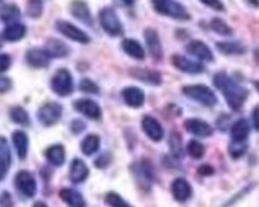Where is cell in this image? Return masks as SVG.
Wrapping results in <instances>:
<instances>
[{
    "label": "cell",
    "instance_id": "cell-1",
    "mask_svg": "<svg viewBox=\"0 0 259 207\" xmlns=\"http://www.w3.org/2000/svg\"><path fill=\"white\" fill-rule=\"evenodd\" d=\"M213 83L221 91L223 96L226 97V102L232 110H240L245 100L248 99V89L235 83L228 74L218 72L213 77Z\"/></svg>",
    "mask_w": 259,
    "mask_h": 207
},
{
    "label": "cell",
    "instance_id": "cell-2",
    "mask_svg": "<svg viewBox=\"0 0 259 207\" xmlns=\"http://www.w3.org/2000/svg\"><path fill=\"white\" fill-rule=\"evenodd\" d=\"M153 8L164 16L174 18L178 21H188L191 19L189 13L183 5H180L175 0H151Z\"/></svg>",
    "mask_w": 259,
    "mask_h": 207
},
{
    "label": "cell",
    "instance_id": "cell-3",
    "mask_svg": "<svg viewBox=\"0 0 259 207\" xmlns=\"http://www.w3.org/2000/svg\"><path fill=\"white\" fill-rule=\"evenodd\" d=\"M183 94L189 99H194L197 102H200L202 106L207 107H213L218 104V97L213 91L205 86V85H188L183 86Z\"/></svg>",
    "mask_w": 259,
    "mask_h": 207
},
{
    "label": "cell",
    "instance_id": "cell-4",
    "mask_svg": "<svg viewBox=\"0 0 259 207\" xmlns=\"http://www.w3.org/2000/svg\"><path fill=\"white\" fill-rule=\"evenodd\" d=\"M51 88L54 93L61 97L70 96L73 91V80H72L70 72L67 71V68H61V71L56 72L51 80Z\"/></svg>",
    "mask_w": 259,
    "mask_h": 207
},
{
    "label": "cell",
    "instance_id": "cell-5",
    "mask_svg": "<svg viewBox=\"0 0 259 207\" xmlns=\"http://www.w3.org/2000/svg\"><path fill=\"white\" fill-rule=\"evenodd\" d=\"M61 115H62V107L59 104L56 102H47L38 109L37 112V117L38 121L43 126H53L61 120Z\"/></svg>",
    "mask_w": 259,
    "mask_h": 207
},
{
    "label": "cell",
    "instance_id": "cell-6",
    "mask_svg": "<svg viewBox=\"0 0 259 207\" xmlns=\"http://www.w3.org/2000/svg\"><path fill=\"white\" fill-rule=\"evenodd\" d=\"M100 26L104 27V30L110 36H121L122 33V26L115 13L113 8H104L99 15Z\"/></svg>",
    "mask_w": 259,
    "mask_h": 207
},
{
    "label": "cell",
    "instance_id": "cell-7",
    "mask_svg": "<svg viewBox=\"0 0 259 207\" xmlns=\"http://www.w3.org/2000/svg\"><path fill=\"white\" fill-rule=\"evenodd\" d=\"M15 187L19 193L24 194L26 198H33L37 193V182L33 176L27 170H19L15 177Z\"/></svg>",
    "mask_w": 259,
    "mask_h": 207
},
{
    "label": "cell",
    "instance_id": "cell-8",
    "mask_svg": "<svg viewBox=\"0 0 259 207\" xmlns=\"http://www.w3.org/2000/svg\"><path fill=\"white\" fill-rule=\"evenodd\" d=\"M56 27H58V30L70 40H75L78 43H89L91 42V39H89V36L86 32H83L80 27H76L67 21H58L56 22Z\"/></svg>",
    "mask_w": 259,
    "mask_h": 207
},
{
    "label": "cell",
    "instance_id": "cell-9",
    "mask_svg": "<svg viewBox=\"0 0 259 207\" xmlns=\"http://www.w3.org/2000/svg\"><path fill=\"white\" fill-rule=\"evenodd\" d=\"M142 129H143V132L148 135L153 142H161L162 141V137H164L162 126H161V123L157 121L156 118L150 117V115L143 117V120H142Z\"/></svg>",
    "mask_w": 259,
    "mask_h": 207
},
{
    "label": "cell",
    "instance_id": "cell-10",
    "mask_svg": "<svg viewBox=\"0 0 259 207\" xmlns=\"http://www.w3.org/2000/svg\"><path fill=\"white\" fill-rule=\"evenodd\" d=\"M75 109L80 113H83L84 117L91 118V120H100V118H102V110H100V107L91 99H78V100H75Z\"/></svg>",
    "mask_w": 259,
    "mask_h": 207
},
{
    "label": "cell",
    "instance_id": "cell-11",
    "mask_svg": "<svg viewBox=\"0 0 259 207\" xmlns=\"http://www.w3.org/2000/svg\"><path fill=\"white\" fill-rule=\"evenodd\" d=\"M172 64L178 68V71L182 72H186V74H202L205 71V67L202 65L200 62H196V61H191L185 56H172Z\"/></svg>",
    "mask_w": 259,
    "mask_h": 207
},
{
    "label": "cell",
    "instance_id": "cell-12",
    "mask_svg": "<svg viewBox=\"0 0 259 207\" xmlns=\"http://www.w3.org/2000/svg\"><path fill=\"white\" fill-rule=\"evenodd\" d=\"M172 194H174V198L178 201V202H186L191 196H193V188H191L189 185V182L183 177H180V179H175L174 183H172Z\"/></svg>",
    "mask_w": 259,
    "mask_h": 207
},
{
    "label": "cell",
    "instance_id": "cell-13",
    "mask_svg": "<svg viewBox=\"0 0 259 207\" xmlns=\"http://www.w3.org/2000/svg\"><path fill=\"white\" fill-rule=\"evenodd\" d=\"M51 61V56L47 53V50L41 48H32L26 53V62L33 68L47 67Z\"/></svg>",
    "mask_w": 259,
    "mask_h": 207
},
{
    "label": "cell",
    "instance_id": "cell-14",
    "mask_svg": "<svg viewBox=\"0 0 259 207\" xmlns=\"http://www.w3.org/2000/svg\"><path fill=\"white\" fill-rule=\"evenodd\" d=\"M186 51L189 54H193L194 57H197L199 61H204V62H213V59H215V57H213L211 50L207 47L205 43H202L199 40H194V42L188 43Z\"/></svg>",
    "mask_w": 259,
    "mask_h": 207
},
{
    "label": "cell",
    "instance_id": "cell-15",
    "mask_svg": "<svg viewBox=\"0 0 259 207\" xmlns=\"http://www.w3.org/2000/svg\"><path fill=\"white\" fill-rule=\"evenodd\" d=\"M145 40H146V47H148V51L153 56V59L159 61L162 57V47H161V40H159V36H157V32L154 29H146Z\"/></svg>",
    "mask_w": 259,
    "mask_h": 207
},
{
    "label": "cell",
    "instance_id": "cell-16",
    "mask_svg": "<svg viewBox=\"0 0 259 207\" xmlns=\"http://www.w3.org/2000/svg\"><path fill=\"white\" fill-rule=\"evenodd\" d=\"M185 128L188 132L194 134L197 137H210L213 134V129L211 126L205 121L202 120H197V118H189L185 121Z\"/></svg>",
    "mask_w": 259,
    "mask_h": 207
},
{
    "label": "cell",
    "instance_id": "cell-17",
    "mask_svg": "<svg viewBox=\"0 0 259 207\" xmlns=\"http://www.w3.org/2000/svg\"><path fill=\"white\" fill-rule=\"evenodd\" d=\"M122 99L132 109H140L145 104V93L140 88L129 86L122 89Z\"/></svg>",
    "mask_w": 259,
    "mask_h": 207
},
{
    "label": "cell",
    "instance_id": "cell-18",
    "mask_svg": "<svg viewBox=\"0 0 259 207\" xmlns=\"http://www.w3.org/2000/svg\"><path fill=\"white\" fill-rule=\"evenodd\" d=\"M132 77H135L137 80H142V82L148 83V85H161V74L156 71H146V68H132L129 72Z\"/></svg>",
    "mask_w": 259,
    "mask_h": 207
},
{
    "label": "cell",
    "instance_id": "cell-19",
    "mask_svg": "<svg viewBox=\"0 0 259 207\" xmlns=\"http://www.w3.org/2000/svg\"><path fill=\"white\" fill-rule=\"evenodd\" d=\"M70 11L75 18H78L80 21H83L84 24L93 26V18H91V11H89V7L81 2V0H75L70 5Z\"/></svg>",
    "mask_w": 259,
    "mask_h": 207
},
{
    "label": "cell",
    "instance_id": "cell-20",
    "mask_svg": "<svg viewBox=\"0 0 259 207\" xmlns=\"http://www.w3.org/2000/svg\"><path fill=\"white\" fill-rule=\"evenodd\" d=\"M59 196L61 199L69 204L70 207H86V201L84 198L81 196V193H78L76 190H72V188H62L59 191Z\"/></svg>",
    "mask_w": 259,
    "mask_h": 207
},
{
    "label": "cell",
    "instance_id": "cell-21",
    "mask_svg": "<svg viewBox=\"0 0 259 207\" xmlns=\"http://www.w3.org/2000/svg\"><path fill=\"white\" fill-rule=\"evenodd\" d=\"M248 135H250V124L246 120H239L232 124L231 137L234 142H246Z\"/></svg>",
    "mask_w": 259,
    "mask_h": 207
},
{
    "label": "cell",
    "instance_id": "cell-22",
    "mask_svg": "<svg viewBox=\"0 0 259 207\" xmlns=\"http://www.w3.org/2000/svg\"><path fill=\"white\" fill-rule=\"evenodd\" d=\"M88 176H89L88 166L83 163L81 159H78V158L73 159L72 164H70V179H72V182L81 183V182H84L88 179Z\"/></svg>",
    "mask_w": 259,
    "mask_h": 207
},
{
    "label": "cell",
    "instance_id": "cell-23",
    "mask_svg": "<svg viewBox=\"0 0 259 207\" xmlns=\"http://www.w3.org/2000/svg\"><path fill=\"white\" fill-rule=\"evenodd\" d=\"M24 36H26V26L24 24H18V22L8 24L2 32V39L7 40V42H18Z\"/></svg>",
    "mask_w": 259,
    "mask_h": 207
},
{
    "label": "cell",
    "instance_id": "cell-24",
    "mask_svg": "<svg viewBox=\"0 0 259 207\" xmlns=\"http://www.w3.org/2000/svg\"><path fill=\"white\" fill-rule=\"evenodd\" d=\"M13 145L16 148V153H18L19 159H26L27 150H29V139L24 131L13 132Z\"/></svg>",
    "mask_w": 259,
    "mask_h": 207
},
{
    "label": "cell",
    "instance_id": "cell-25",
    "mask_svg": "<svg viewBox=\"0 0 259 207\" xmlns=\"http://www.w3.org/2000/svg\"><path fill=\"white\" fill-rule=\"evenodd\" d=\"M45 156L53 166H62L65 161V150L62 145H51L50 148H47Z\"/></svg>",
    "mask_w": 259,
    "mask_h": 207
},
{
    "label": "cell",
    "instance_id": "cell-26",
    "mask_svg": "<svg viewBox=\"0 0 259 207\" xmlns=\"http://www.w3.org/2000/svg\"><path fill=\"white\" fill-rule=\"evenodd\" d=\"M10 163H11V156H10L7 141L4 137H0V180H4V177L7 176Z\"/></svg>",
    "mask_w": 259,
    "mask_h": 207
},
{
    "label": "cell",
    "instance_id": "cell-27",
    "mask_svg": "<svg viewBox=\"0 0 259 207\" xmlns=\"http://www.w3.org/2000/svg\"><path fill=\"white\" fill-rule=\"evenodd\" d=\"M45 50L47 53L51 56V57H65L69 54V48H67V45H64L62 42L56 40V39H50L45 45Z\"/></svg>",
    "mask_w": 259,
    "mask_h": 207
},
{
    "label": "cell",
    "instance_id": "cell-28",
    "mask_svg": "<svg viewBox=\"0 0 259 207\" xmlns=\"http://www.w3.org/2000/svg\"><path fill=\"white\" fill-rule=\"evenodd\" d=\"M122 50H124L131 57H134V59H145V50L142 48V45L134 40V39H126L124 42H122Z\"/></svg>",
    "mask_w": 259,
    "mask_h": 207
},
{
    "label": "cell",
    "instance_id": "cell-29",
    "mask_svg": "<svg viewBox=\"0 0 259 207\" xmlns=\"http://www.w3.org/2000/svg\"><path fill=\"white\" fill-rule=\"evenodd\" d=\"M217 48L223 54H243L246 48L239 42H220L217 43Z\"/></svg>",
    "mask_w": 259,
    "mask_h": 207
},
{
    "label": "cell",
    "instance_id": "cell-30",
    "mask_svg": "<svg viewBox=\"0 0 259 207\" xmlns=\"http://www.w3.org/2000/svg\"><path fill=\"white\" fill-rule=\"evenodd\" d=\"M10 117H11V121L19 124V126H29L30 124L29 113L22 107H19V106L10 109Z\"/></svg>",
    "mask_w": 259,
    "mask_h": 207
},
{
    "label": "cell",
    "instance_id": "cell-31",
    "mask_svg": "<svg viewBox=\"0 0 259 207\" xmlns=\"http://www.w3.org/2000/svg\"><path fill=\"white\" fill-rule=\"evenodd\" d=\"M100 147V139L97 135L91 134V135H86L84 141L81 142V152L84 155H94Z\"/></svg>",
    "mask_w": 259,
    "mask_h": 207
},
{
    "label": "cell",
    "instance_id": "cell-32",
    "mask_svg": "<svg viewBox=\"0 0 259 207\" xmlns=\"http://www.w3.org/2000/svg\"><path fill=\"white\" fill-rule=\"evenodd\" d=\"M19 16H21V11L16 5H4L0 8V19L4 22H8V24L16 21Z\"/></svg>",
    "mask_w": 259,
    "mask_h": 207
},
{
    "label": "cell",
    "instance_id": "cell-33",
    "mask_svg": "<svg viewBox=\"0 0 259 207\" xmlns=\"http://www.w3.org/2000/svg\"><path fill=\"white\" fill-rule=\"evenodd\" d=\"M168 145H170V152L175 158L183 156V145H182V137H180V134L172 132L170 139H168Z\"/></svg>",
    "mask_w": 259,
    "mask_h": 207
},
{
    "label": "cell",
    "instance_id": "cell-34",
    "mask_svg": "<svg viewBox=\"0 0 259 207\" xmlns=\"http://www.w3.org/2000/svg\"><path fill=\"white\" fill-rule=\"evenodd\" d=\"M186 150H188V155H189L191 158L200 159L202 156H204V153H205V147L202 145L199 141H189V142H188V147H186Z\"/></svg>",
    "mask_w": 259,
    "mask_h": 207
},
{
    "label": "cell",
    "instance_id": "cell-35",
    "mask_svg": "<svg viewBox=\"0 0 259 207\" xmlns=\"http://www.w3.org/2000/svg\"><path fill=\"white\" fill-rule=\"evenodd\" d=\"M246 150H248V145H246V142H234L232 141V144L229 145V155H231L232 159L242 158L246 153Z\"/></svg>",
    "mask_w": 259,
    "mask_h": 207
},
{
    "label": "cell",
    "instance_id": "cell-36",
    "mask_svg": "<svg viewBox=\"0 0 259 207\" xmlns=\"http://www.w3.org/2000/svg\"><path fill=\"white\" fill-rule=\"evenodd\" d=\"M43 13V0H29L27 2V15L33 19L40 18Z\"/></svg>",
    "mask_w": 259,
    "mask_h": 207
},
{
    "label": "cell",
    "instance_id": "cell-37",
    "mask_svg": "<svg viewBox=\"0 0 259 207\" xmlns=\"http://www.w3.org/2000/svg\"><path fill=\"white\" fill-rule=\"evenodd\" d=\"M105 202L110 205V207H132L129 202H126L124 199H122L118 193L115 191H110L107 193V196H105Z\"/></svg>",
    "mask_w": 259,
    "mask_h": 207
},
{
    "label": "cell",
    "instance_id": "cell-38",
    "mask_svg": "<svg viewBox=\"0 0 259 207\" xmlns=\"http://www.w3.org/2000/svg\"><path fill=\"white\" fill-rule=\"evenodd\" d=\"M211 29L215 30L217 33H220V36H231V33H232V29L220 18L211 19Z\"/></svg>",
    "mask_w": 259,
    "mask_h": 207
},
{
    "label": "cell",
    "instance_id": "cell-39",
    "mask_svg": "<svg viewBox=\"0 0 259 207\" xmlns=\"http://www.w3.org/2000/svg\"><path fill=\"white\" fill-rule=\"evenodd\" d=\"M80 89L83 91V93H91V94H96L99 93V86L91 82L89 78H83L81 82H80Z\"/></svg>",
    "mask_w": 259,
    "mask_h": 207
},
{
    "label": "cell",
    "instance_id": "cell-40",
    "mask_svg": "<svg viewBox=\"0 0 259 207\" xmlns=\"http://www.w3.org/2000/svg\"><path fill=\"white\" fill-rule=\"evenodd\" d=\"M0 207H15L13 198H11V194L8 191H4L0 194Z\"/></svg>",
    "mask_w": 259,
    "mask_h": 207
},
{
    "label": "cell",
    "instance_id": "cell-41",
    "mask_svg": "<svg viewBox=\"0 0 259 207\" xmlns=\"http://www.w3.org/2000/svg\"><path fill=\"white\" fill-rule=\"evenodd\" d=\"M202 4L213 8V10H217V11H223L224 10V5L221 4V0H200Z\"/></svg>",
    "mask_w": 259,
    "mask_h": 207
},
{
    "label": "cell",
    "instance_id": "cell-42",
    "mask_svg": "<svg viewBox=\"0 0 259 207\" xmlns=\"http://www.w3.org/2000/svg\"><path fill=\"white\" fill-rule=\"evenodd\" d=\"M11 65V59H10V56L8 54H0V74L8 71Z\"/></svg>",
    "mask_w": 259,
    "mask_h": 207
},
{
    "label": "cell",
    "instance_id": "cell-43",
    "mask_svg": "<svg viewBox=\"0 0 259 207\" xmlns=\"http://www.w3.org/2000/svg\"><path fill=\"white\" fill-rule=\"evenodd\" d=\"M13 83H11V80L7 78V77H0V93H7V91L11 89Z\"/></svg>",
    "mask_w": 259,
    "mask_h": 207
},
{
    "label": "cell",
    "instance_id": "cell-44",
    "mask_svg": "<svg viewBox=\"0 0 259 207\" xmlns=\"http://www.w3.org/2000/svg\"><path fill=\"white\" fill-rule=\"evenodd\" d=\"M251 120H253V126L254 129L259 131V106L253 109V113H251Z\"/></svg>",
    "mask_w": 259,
    "mask_h": 207
},
{
    "label": "cell",
    "instance_id": "cell-45",
    "mask_svg": "<svg viewBox=\"0 0 259 207\" xmlns=\"http://www.w3.org/2000/svg\"><path fill=\"white\" fill-rule=\"evenodd\" d=\"M70 128H72V131H73L75 134H78V132H81V131L84 129V124H83L81 121H73V123L70 124Z\"/></svg>",
    "mask_w": 259,
    "mask_h": 207
},
{
    "label": "cell",
    "instance_id": "cell-46",
    "mask_svg": "<svg viewBox=\"0 0 259 207\" xmlns=\"http://www.w3.org/2000/svg\"><path fill=\"white\" fill-rule=\"evenodd\" d=\"M199 174H202V176H210V174H213V167H211V166H208V164L200 166Z\"/></svg>",
    "mask_w": 259,
    "mask_h": 207
},
{
    "label": "cell",
    "instance_id": "cell-47",
    "mask_svg": "<svg viewBox=\"0 0 259 207\" xmlns=\"http://www.w3.org/2000/svg\"><path fill=\"white\" fill-rule=\"evenodd\" d=\"M108 159H110L108 153H104V155H102V158H100V159H96V166H97V167H104Z\"/></svg>",
    "mask_w": 259,
    "mask_h": 207
},
{
    "label": "cell",
    "instance_id": "cell-48",
    "mask_svg": "<svg viewBox=\"0 0 259 207\" xmlns=\"http://www.w3.org/2000/svg\"><path fill=\"white\" fill-rule=\"evenodd\" d=\"M245 2L246 4H248V5H251V7H259V0H245Z\"/></svg>",
    "mask_w": 259,
    "mask_h": 207
},
{
    "label": "cell",
    "instance_id": "cell-49",
    "mask_svg": "<svg viewBox=\"0 0 259 207\" xmlns=\"http://www.w3.org/2000/svg\"><path fill=\"white\" fill-rule=\"evenodd\" d=\"M33 207H48V205L45 204V202H40V201H38V202H35V204H33Z\"/></svg>",
    "mask_w": 259,
    "mask_h": 207
},
{
    "label": "cell",
    "instance_id": "cell-50",
    "mask_svg": "<svg viewBox=\"0 0 259 207\" xmlns=\"http://www.w3.org/2000/svg\"><path fill=\"white\" fill-rule=\"evenodd\" d=\"M254 59H256V62L259 64V48H257V50L254 51Z\"/></svg>",
    "mask_w": 259,
    "mask_h": 207
},
{
    "label": "cell",
    "instance_id": "cell-51",
    "mask_svg": "<svg viewBox=\"0 0 259 207\" xmlns=\"http://www.w3.org/2000/svg\"><path fill=\"white\" fill-rule=\"evenodd\" d=\"M122 2H124L126 5H132V4L135 2V0H122Z\"/></svg>",
    "mask_w": 259,
    "mask_h": 207
},
{
    "label": "cell",
    "instance_id": "cell-52",
    "mask_svg": "<svg viewBox=\"0 0 259 207\" xmlns=\"http://www.w3.org/2000/svg\"><path fill=\"white\" fill-rule=\"evenodd\" d=\"M254 86L257 88V91H259V82H254Z\"/></svg>",
    "mask_w": 259,
    "mask_h": 207
},
{
    "label": "cell",
    "instance_id": "cell-53",
    "mask_svg": "<svg viewBox=\"0 0 259 207\" xmlns=\"http://www.w3.org/2000/svg\"><path fill=\"white\" fill-rule=\"evenodd\" d=\"M0 2H2V0H0Z\"/></svg>",
    "mask_w": 259,
    "mask_h": 207
}]
</instances>
